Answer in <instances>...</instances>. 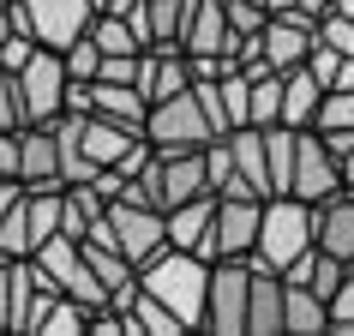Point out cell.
Returning a JSON list of instances; mask_svg holds the SVG:
<instances>
[{
	"label": "cell",
	"instance_id": "6da1fadb",
	"mask_svg": "<svg viewBox=\"0 0 354 336\" xmlns=\"http://www.w3.org/2000/svg\"><path fill=\"white\" fill-rule=\"evenodd\" d=\"M138 282H145V295H156L162 306H174L187 330H205V295H210V259L205 252L162 246L150 264H138Z\"/></svg>",
	"mask_w": 354,
	"mask_h": 336
},
{
	"label": "cell",
	"instance_id": "7a4b0ae2",
	"mask_svg": "<svg viewBox=\"0 0 354 336\" xmlns=\"http://www.w3.org/2000/svg\"><path fill=\"white\" fill-rule=\"evenodd\" d=\"M313 246H318V205L300 198V192H270L264 198V228H259V246H252V264L288 270Z\"/></svg>",
	"mask_w": 354,
	"mask_h": 336
},
{
	"label": "cell",
	"instance_id": "3957f363",
	"mask_svg": "<svg viewBox=\"0 0 354 336\" xmlns=\"http://www.w3.org/2000/svg\"><path fill=\"white\" fill-rule=\"evenodd\" d=\"M145 138H150L156 150H205L210 138H223V132L210 127V114L198 109V96L180 91V96L150 102V114H145Z\"/></svg>",
	"mask_w": 354,
	"mask_h": 336
},
{
	"label": "cell",
	"instance_id": "277c9868",
	"mask_svg": "<svg viewBox=\"0 0 354 336\" xmlns=\"http://www.w3.org/2000/svg\"><path fill=\"white\" fill-rule=\"evenodd\" d=\"M66 84H73V73H66V48H48V42H42L37 55L19 66L24 127H30V120H60V114H66Z\"/></svg>",
	"mask_w": 354,
	"mask_h": 336
},
{
	"label": "cell",
	"instance_id": "5b68a950",
	"mask_svg": "<svg viewBox=\"0 0 354 336\" xmlns=\"http://www.w3.org/2000/svg\"><path fill=\"white\" fill-rule=\"evenodd\" d=\"M259 228H264V198L252 192H216V223H210V241H205V259H252L259 246Z\"/></svg>",
	"mask_w": 354,
	"mask_h": 336
},
{
	"label": "cell",
	"instance_id": "8992f818",
	"mask_svg": "<svg viewBox=\"0 0 354 336\" xmlns=\"http://www.w3.org/2000/svg\"><path fill=\"white\" fill-rule=\"evenodd\" d=\"M246 300H252V259H216L205 295V330L246 336Z\"/></svg>",
	"mask_w": 354,
	"mask_h": 336
},
{
	"label": "cell",
	"instance_id": "52a82bcc",
	"mask_svg": "<svg viewBox=\"0 0 354 336\" xmlns=\"http://www.w3.org/2000/svg\"><path fill=\"white\" fill-rule=\"evenodd\" d=\"M138 180L150 187V198L162 210H174V205L210 192V162H205V150H156V162H150Z\"/></svg>",
	"mask_w": 354,
	"mask_h": 336
},
{
	"label": "cell",
	"instance_id": "ba28073f",
	"mask_svg": "<svg viewBox=\"0 0 354 336\" xmlns=\"http://www.w3.org/2000/svg\"><path fill=\"white\" fill-rule=\"evenodd\" d=\"M109 228H114V246H120L132 264H150L168 246V210H156V205L109 198Z\"/></svg>",
	"mask_w": 354,
	"mask_h": 336
},
{
	"label": "cell",
	"instance_id": "9c48e42d",
	"mask_svg": "<svg viewBox=\"0 0 354 336\" xmlns=\"http://www.w3.org/2000/svg\"><path fill=\"white\" fill-rule=\"evenodd\" d=\"M295 192H300V198H313V205H324V198H336V192H342V156L324 144V132H318V127H300Z\"/></svg>",
	"mask_w": 354,
	"mask_h": 336
},
{
	"label": "cell",
	"instance_id": "30bf717a",
	"mask_svg": "<svg viewBox=\"0 0 354 336\" xmlns=\"http://www.w3.org/2000/svg\"><path fill=\"white\" fill-rule=\"evenodd\" d=\"M264 37V60L277 66V73H295V66H306V55H313L318 42V19L313 12H270V24L259 30Z\"/></svg>",
	"mask_w": 354,
	"mask_h": 336
},
{
	"label": "cell",
	"instance_id": "8fae6325",
	"mask_svg": "<svg viewBox=\"0 0 354 336\" xmlns=\"http://www.w3.org/2000/svg\"><path fill=\"white\" fill-rule=\"evenodd\" d=\"M24 6H30L37 42H48V48H73L96 19V0H24Z\"/></svg>",
	"mask_w": 354,
	"mask_h": 336
},
{
	"label": "cell",
	"instance_id": "7c38bea8",
	"mask_svg": "<svg viewBox=\"0 0 354 336\" xmlns=\"http://www.w3.org/2000/svg\"><path fill=\"white\" fill-rule=\"evenodd\" d=\"M288 330V277L270 264H252V300H246V336Z\"/></svg>",
	"mask_w": 354,
	"mask_h": 336
},
{
	"label": "cell",
	"instance_id": "4fadbf2b",
	"mask_svg": "<svg viewBox=\"0 0 354 336\" xmlns=\"http://www.w3.org/2000/svg\"><path fill=\"white\" fill-rule=\"evenodd\" d=\"M138 91H145L150 102L192 91V55H187V48H145V66H138Z\"/></svg>",
	"mask_w": 354,
	"mask_h": 336
},
{
	"label": "cell",
	"instance_id": "5bb4252c",
	"mask_svg": "<svg viewBox=\"0 0 354 336\" xmlns=\"http://www.w3.org/2000/svg\"><path fill=\"white\" fill-rule=\"evenodd\" d=\"M19 132H24L19 174L30 180V187H66V180H60V138H55V127H48V120H30V127H19Z\"/></svg>",
	"mask_w": 354,
	"mask_h": 336
},
{
	"label": "cell",
	"instance_id": "9a60e30c",
	"mask_svg": "<svg viewBox=\"0 0 354 336\" xmlns=\"http://www.w3.org/2000/svg\"><path fill=\"white\" fill-rule=\"evenodd\" d=\"M210 223H216V192H205V198H187V205H174V210H168V246L205 252Z\"/></svg>",
	"mask_w": 354,
	"mask_h": 336
},
{
	"label": "cell",
	"instance_id": "2e32d148",
	"mask_svg": "<svg viewBox=\"0 0 354 336\" xmlns=\"http://www.w3.org/2000/svg\"><path fill=\"white\" fill-rule=\"evenodd\" d=\"M348 270H354L348 259H336V252H324V246H313V252H300V259L288 264L282 277H288V282H306L313 295H324V300H330L336 288L348 282Z\"/></svg>",
	"mask_w": 354,
	"mask_h": 336
},
{
	"label": "cell",
	"instance_id": "e0dca14e",
	"mask_svg": "<svg viewBox=\"0 0 354 336\" xmlns=\"http://www.w3.org/2000/svg\"><path fill=\"white\" fill-rule=\"evenodd\" d=\"M318 246L354 264V192H336L318 205Z\"/></svg>",
	"mask_w": 354,
	"mask_h": 336
},
{
	"label": "cell",
	"instance_id": "ac0fdd59",
	"mask_svg": "<svg viewBox=\"0 0 354 336\" xmlns=\"http://www.w3.org/2000/svg\"><path fill=\"white\" fill-rule=\"evenodd\" d=\"M318 102H324V84L313 78V66H295L288 73V91H282V127H313Z\"/></svg>",
	"mask_w": 354,
	"mask_h": 336
},
{
	"label": "cell",
	"instance_id": "d6986e66",
	"mask_svg": "<svg viewBox=\"0 0 354 336\" xmlns=\"http://www.w3.org/2000/svg\"><path fill=\"white\" fill-rule=\"evenodd\" d=\"M288 330H300V336L330 330V300L313 295L306 282H288Z\"/></svg>",
	"mask_w": 354,
	"mask_h": 336
},
{
	"label": "cell",
	"instance_id": "ffe728a7",
	"mask_svg": "<svg viewBox=\"0 0 354 336\" xmlns=\"http://www.w3.org/2000/svg\"><path fill=\"white\" fill-rule=\"evenodd\" d=\"M127 318H132V330H138V336H180V330H187V324H180V312H174V306H162L156 295H145V288H138V300L127 306Z\"/></svg>",
	"mask_w": 354,
	"mask_h": 336
},
{
	"label": "cell",
	"instance_id": "44dd1931",
	"mask_svg": "<svg viewBox=\"0 0 354 336\" xmlns=\"http://www.w3.org/2000/svg\"><path fill=\"white\" fill-rule=\"evenodd\" d=\"M30 198H19L12 210H0V259H30L37 241H30Z\"/></svg>",
	"mask_w": 354,
	"mask_h": 336
},
{
	"label": "cell",
	"instance_id": "7402d4cb",
	"mask_svg": "<svg viewBox=\"0 0 354 336\" xmlns=\"http://www.w3.org/2000/svg\"><path fill=\"white\" fill-rule=\"evenodd\" d=\"M42 336H91V306H78L73 295H60L55 312L42 318Z\"/></svg>",
	"mask_w": 354,
	"mask_h": 336
},
{
	"label": "cell",
	"instance_id": "603a6c76",
	"mask_svg": "<svg viewBox=\"0 0 354 336\" xmlns=\"http://www.w3.org/2000/svg\"><path fill=\"white\" fill-rule=\"evenodd\" d=\"M223 102H228V120L234 127H252V73L246 66H234L223 78Z\"/></svg>",
	"mask_w": 354,
	"mask_h": 336
},
{
	"label": "cell",
	"instance_id": "cb8c5ba5",
	"mask_svg": "<svg viewBox=\"0 0 354 336\" xmlns=\"http://www.w3.org/2000/svg\"><path fill=\"white\" fill-rule=\"evenodd\" d=\"M313 127L318 132H354V91H324Z\"/></svg>",
	"mask_w": 354,
	"mask_h": 336
},
{
	"label": "cell",
	"instance_id": "d4e9b609",
	"mask_svg": "<svg viewBox=\"0 0 354 336\" xmlns=\"http://www.w3.org/2000/svg\"><path fill=\"white\" fill-rule=\"evenodd\" d=\"M223 6H228L234 37H259L264 24H270V6H264V0H223Z\"/></svg>",
	"mask_w": 354,
	"mask_h": 336
},
{
	"label": "cell",
	"instance_id": "484cf974",
	"mask_svg": "<svg viewBox=\"0 0 354 336\" xmlns=\"http://www.w3.org/2000/svg\"><path fill=\"white\" fill-rule=\"evenodd\" d=\"M192 96H198V109L210 114V127H216V132H234L228 102H223V78H198V84H192Z\"/></svg>",
	"mask_w": 354,
	"mask_h": 336
},
{
	"label": "cell",
	"instance_id": "4316f807",
	"mask_svg": "<svg viewBox=\"0 0 354 336\" xmlns=\"http://www.w3.org/2000/svg\"><path fill=\"white\" fill-rule=\"evenodd\" d=\"M66 73H73V78H102V48H96L91 30H84L73 48H66Z\"/></svg>",
	"mask_w": 354,
	"mask_h": 336
},
{
	"label": "cell",
	"instance_id": "83f0119b",
	"mask_svg": "<svg viewBox=\"0 0 354 336\" xmlns=\"http://www.w3.org/2000/svg\"><path fill=\"white\" fill-rule=\"evenodd\" d=\"M342 60H348L342 48H330V42L318 37V42H313V55H306V66H313V78L324 84V91H330V84H336V73H342Z\"/></svg>",
	"mask_w": 354,
	"mask_h": 336
},
{
	"label": "cell",
	"instance_id": "f1b7e54d",
	"mask_svg": "<svg viewBox=\"0 0 354 336\" xmlns=\"http://www.w3.org/2000/svg\"><path fill=\"white\" fill-rule=\"evenodd\" d=\"M0 127H24V102H19V73L0 66Z\"/></svg>",
	"mask_w": 354,
	"mask_h": 336
},
{
	"label": "cell",
	"instance_id": "f546056e",
	"mask_svg": "<svg viewBox=\"0 0 354 336\" xmlns=\"http://www.w3.org/2000/svg\"><path fill=\"white\" fill-rule=\"evenodd\" d=\"M318 37L330 42V48H342V55H354V19H348V12H336V6H330V12L318 19Z\"/></svg>",
	"mask_w": 354,
	"mask_h": 336
},
{
	"label": "cell",
	"instance_id": "4dcf8cb0",
	"mask_svg": "<svg viewBox=\"0 0 354 336\" xmlns=\"http://www.w3.org/2000/svg\"><path fill=\"white\" fill-rule=\"evenodd\" d=\"M330 330H342V336H354V270H348V282L330 295Z\"/></svg>",
	"mask_w": 354,
	"mask_h": 336
},
{
	"label": "cell",
	"instance_id": "1f68e13d",
	"mask_svg": "<svg viewBox=\"0 0 354 336\" xmlns=\"http://www.w3.org/2000/svg\"><path fill=\"white\" fill-rule=\"evenodd\" d=\"M37 48H42V42H37V37H24V30H12V37L0 42V66H12V73H19L24 60L37 55Z\"/></svg>",
	"mask_w": 354,
	"mask_h": 336
},
{
	"label": "cell",
	"instance_id": "d6a6232c",
	"mask_svg": "<svg viewBox=\"0 0 354 336\" xmlns=\"http://www.w3.org/2000/svg\"><path fill=\"white\" fill-rule=\"evenodd\" d=\"M19 156H24V132L0 127V174H19Z\"/></svg>",
	"mask_w": 354,
	"mask_h": 336
},
{
	"label": "cell",
	"instance_id": "836d02e7",
	"mask_svg": "<svg viewBox=\"0 0 354 336\" xmlns=\"http://www.w3.org/2000/svg\"><path fill=\"white\" fill-rule=\"evenodd\" d=\"M0 330H12V259H0Z\"/></svg>",
	"mask_w": 354,
	"mask_h": 336
},
{
	"label": "cell",
	"instance_id": "e575fe53",
	"mask_svg": "<svg viewBox=\"0 0 354 336\" xmlns=\"http://www.w3.org/2000/svg\"><path fill=\"white\" fill-rule=\"evenodd\" d=\"M324 144H330L336 156H348V150H354V132H324Z\"/></svg>",
	"mask_w": 354,
	"mask_h": 336
},
{
	"label": "cell",
	"instance_id": "d590c367",
	"mask_svg": "<svg viewBox=\"0 0 354 336\" xmlns=\"http://www.w3.org/2000/svg\"><path fill=\"white\" fill-rule=\"evenodd\" d=\"M330 6H336V0H300V12H313V19H324Z\"/></svg>",
	"mask_w": 354,
	"mask_h": 336
},
{
	"label": "cell",
	"instance_id": "8d00e7d4",
	"mask_svg": "<svg viewBox=\"0 0 354 336\" xmlns=\"http://www.w3.org/2000/svg\"><path fill=\"white\" fill-rule=\"evenodd\" d=\"M264 6H270V12H295L300 0H264Z\"/></svg>",
	"mask_w": 354,
	"mask_h": 336
},
{
	"label": "cell",
	"instance_id": "74e56055",
	"mask_svg": "<svg viewBox=\"0 0 354 336\" xmlns=\"http://www.w3.org/2000/svg\"><path fill=\"white\" fill-rule=\"evenodd\" d=\"M336 12H348V19H354V0H336Z\"/></svg>",
	"mask_w": 354,
	"mask_h": 336
}]
</instances>
